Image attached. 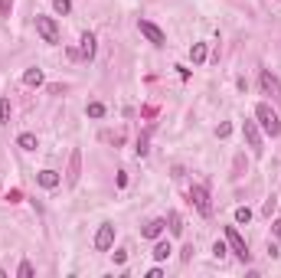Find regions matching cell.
I'll list each match as a JSON object with an SVG mask.
<instances>
[{"label":"cell","instance_id":"obj_15","mask_svg":"<svg viewBox=\"0 0 281 278\" xmlns=\"http://www.w3.org/2000/svg\"><path fill=\"white\" fill-rule=\"evenodd\" d=\"M170 242H167V239H161V242H157V246H154V258H157V262H167V258H170Z\"/></svg>","mask_w":281,"mask_h":278},{"label":"cell","instance_id":"obj_24","mask_svg":"<svg viewBox=\"0 0 281 278\" xmlns=\"http://www.w3.org/2000/svg\"><path fill=\"white\" fill-rule=\"evenodd\" d=\"M10 10H13V0H0V13L10 17Z\"/></svg>","mask_w":281,"mask_h":278},{"label":"cell","instance_id":"obj_13","mask_svg":"<svg viewBox=\"0 0 281 278\" xmlns=\"http://www.w3.org/2000/svg\"><path fill=\"white\" fill-rule=\"evenodd\" d=\"M163 219H151V223L144 226V239H161V233H163Z\"/></svg>","mask_w":281,"mask_h":278},{"label":"cell","instance_id":"obj_11","mask_svg":"<svg viewBox=\"0 0 281 278\" xmlns=\"http://www.w3.org/2000/svg\"><path fill=\"white\" fill-rule=\"evenodd\" d=\"M79 56H82V59H92V56H95V36H92V33H82V40H79Z\"/></svg>","mask_w":281,"mask_h":278},{"label":"cell","instance_id":"obj_26","mask_svg":"<svg viewBox=\"0 0 281 278\" xmlns=\"http://www.w3.org/2000/svg\"><path fill=\"white\" fill-rule=\"evenodd\" d=\"M7 200H10V203H20L23 193H20V190H10V193H7Z\"/></svg>","mask_w":281,"mask_h":278},{"label":"cell","instance_id":"obj_8","mask_svg":"<svg viewBox=\"0 0 281 278\" xmlns=\"http://www.w3.org/2000/svg\"><path fill=\"white\" fill-rule=\"evenodd\" d=\"M261 92L271 98H281V82H278V75H271L268 69L261 72Z\"/></svg>","mask_w":281,"mask_h":278},{"label":"cell","instance_id":"obj_1","mask_svg":"<svg viewBox=\"0 0 281 278\" xmlns=\"http://www.w3.org/2000/svg\"><path fill=\"white\" fill-rule=\"evenodd\" d=\"M255 118H259V128L265 131L268 138H278V134H281V118H278V111H275L271 105L261 102V105L255 108Z\"/></svg>","mask_w":281,"mask_h":278},{"label":"cell","instance_id":"obj_21","mask_svg":"<svg viewBox=\"0 0 281 278\" xmlns=\"http://www.w3.org/2000/svg\"><path fill=\"white\" fill-rule=\"evenodd\" d=\"M53 7H56V13H69L72 10V0H53Z\"/></svg>","mask_w":281,"mask_h":278},{"label":"cell","instance_id":"obj_3","mask_svg":"<svg viewBox=\"0 0 281 278\" xmlns=\"http://www.w3.org/2000/svg\"><path fill=\"white\" fill-rule=\"evenodd\" d=\"M36 33L43 36L46 43H59V26L53 17H36Z\"/></svg>","mask_w":281,"mask_h":278},{"label":"cell","instance_id":"obj_12","mask_svg":"<svg viewBox=\"0 0 281 278\" xmlns=\"http://www.w3.org/2000/svg\"><path fill=\"white\" fill-rule=\"evenodd\" d=\"M23 82H26V86H33V88H40V86H43V69H36V65H33V69H26V72H23Z\"/></svg>","mask_w":281,"mask_h":278},{"label":"cell","instance_id":"obj_17","mask_svg":"<svg viewBox=\"0 0 281 278\" xmlns=\"http://www.w3.org/2000/svg\"><path fill=\"white\" fill-rule=\"evenodd\" d=\"M170 233L173 235L183 233V216H180V213H170Z\"/></svg>","mask_w":281,"mask_h":278},{"label":"cell","instance_id":"obj_16","mask_svg":"<svg viewBox=\"0 0 281 278\" xmlns=\"http://www.w3.org/2000/svg\"><path fill=\"white\" fill-rule=\"evenodd\" d=\"M17 144H20L23 150H36V134H20V138H17Z\"/></svg>","mask_w":281,"mask_h":278},{"label":"cell","instance_id":"obj_4","mask_svg":"<svg viewBox=\"0 0 281 278\" xmlns=\"http://www.w3.org/2000/svg\"><path fill=\"white\" fill-rule=\"evenodd\" d=\"M190 200H193V206H196V210H200L203 216L213 213V206H209V190H206V187L193 183V187H190Z\"/></svg>","mask_w":281,"mask_h":278},{"label":"cell","instance_id":"obj_19","mask_svg":"<svg viewBox=\"0 0 281 278\" xmlns=\"http://www.w3.org/2000/svg\"><path fill=\"white\" fill-rule=\"evenodd\" d=\"M236 223H252V210L249 206H239L236 210Z\"/></svg>","mask_w":281,"mask_h":278},{"label":"cell","instance_id":"obj_9","mask_svg":"<svg viewBox=\"0 0 281 278\" xmlns=\"http://www.w3.org/2000/svg\"><path fill=\"white\" fill-rule=\"evenodd\" d=\"M79 173H82V150H72V161H69V173H65V180L79 183Z\"/></svg>","mask_w":281,"mask_h":278},{"label":"cell","instance_id":"obj_25","mask_svg":"<svg viewBox=\"0 0 281 278\" xmlns=\"http://www.w3.org/2000/svg\"><path fill=\"white\" fill-rule=\"evenodd\" d=\"M226 249H229V242H216V246H213V252H216V258H222V256H226Z\"/></svg>","mask_w":281,"mask_h":278},{"label":"cell","instance_id":"obj_2","mask_svg":"<svg viewBox=\"0 0 281 278\" xmlns=\"http://www.w3.org/2000/svg\"><path fill=\"white\" fill-rule=\"evenodd\" d=\"M226 242H229V249H232V252H236V256L242 258V262L249 258V246H245V239L239 235L236 226H226Z\"/></svg>","mask_w":281,"mask_h":278},{"label":"cell","instance_id":"obj_27","mask_svg":"<svg viewBox=\"0 0 281 278\" xmlns=\"http://www.w3.org/2000/svg\"><path fill=\"white\" fill-rule=\"evenodd\" d=\"M138 154H140V157L147 154V138H140V141H138Z\"/></svg>","mask_w":281,"mask_h":278},{"label":"cell","instance_id":"obj_5","mask_svg":"<svg viewBox=\"0 0 281 278\" xmlns=\"http://www.w3.org/2000/svg\"><path fill=\"white\" fill-rule=\"evenodd\" d=\"M111 246H115V226L101 223V226H98V233H95V249H98V252H108Z\"/></svg>","mask_w":281,"mask_h":278},{"label":"cell","instance_id":"obj_28","mask_svg":"<svg viewBox=\"0 0 281 278\" xmlns=\"http://www.w3.org/2000/svg\"><path fill=\"white\" fill-rule=\"evenodd\" d=\"M180 258H183V262H190V258H193V246H186L183 252H180Z\"/></svg>","mask_w":281,"mask_h":278},{"label":"cell","instance_id":"obj_22","mask_svg":"<svg viewBox=\"0 0 281 278\" xmlns=\"http://www.w3.org/2000/svg\"><path fill=\"white\" fill-rule=\"evenodd\" d=\"M17 275H20V278H33V265H30V262H20Z\"/></svg>","mask_w":281,"mask_h":278},{"label":"cell","instance_id":"obj_18","mask_svg":"<svg viewBox=\"0 0 281 278\" xmlns=\"http://www.w3.org/2000/svg\"><path fill=\"white\" fill-rule=\"evenodd\" d=\"M10 121V98H0V125Z\"/></svg>","mask_w":281,"mask_h":278},{"label":"cell","instance_id":"obj_20","mask_svg":"<svg viewBox=\"0 0 281 278\" xmlns=\"http://www.w3.org/2000/svg\"><path fill=\"white\" fill-rule=\"evenodd\" d=\"M85 111H88V118H101V115H105V105H101V102H92Z\"/></svg>","mask_w":281,"mask_h":278},{"label":"cell","instance_id":"obj_29","mask_svg":"<svg viewBox=\"0 0 281 278\" xmlns=\"http://www.w3.org/2000/svg\"><path fill=\"white\" fill-rule=\"evenodd\" d=\"M271 233H275V239H281V219H275V223H271Z\"/></svg>","mask_w":281,"mask_h":278},{"label":"cell","instance_id":"obj_6","mask_svg":"<svg viewBox=\"0 0 281 278\" xmlns=\"http://www.w3.org/2000/svg\"><path fill=\"white\" fill-rule=\"evenodd\" d=\"M242 134H245V141H249L252 154H261V131H259V121H245V125H242Z\"/></svg>","mask_w":281,"mask_h":278},{"label":"cell","instance_id":"obj_7","mask_svg":"<svg viewBox=\"0 0 281 278\" xmlns=\"http://www.w3.org/2000/svg\"><path fill=\"white\" fill-rule=\"evenodd\" d=\"M138 30H140V36H147V40H151L154 46H163V43H167L163 30H161V26H154L151 20H140V23H138Z\"/></svg>","mask_w":281,"mask_h":278},{"label":"cell","instance_id":"obj_14","mask_svg":"<svg viewBox=\"0 0 281 278\" xmlns=\"http://www.w3.org/2000/svg\"><path fill=\"white\" fill-rule=\"evenodd\" d=\"M190 59H193V65H203L206 63V43H193L190 46Z\"/></svg>","mask_w":281,"mask_h":278},{"label":"cell","instance_id":"obj_10","mask_svg":"<svg viewBox=\"0 0 281 278\" xmlns=\"http://www.w3.org/2000/svg\"><path fill=\"white\" fill-rule=\"evenodd\" d=\"M36 180H40V187H46V190H56V187L62 183V177H59L56 171H40V173H36Z\"/></svg>","mask_w":281,"mask_h":278},{"label":"cell","instance_id":"obj_23","mask_svg":"<svg viewBox=\"0 0 281 278\" xmlns=\"http://www.w3.org/2000/svg\"><path fill=\"white\" fill-rule=\"evenodd\" d=\"M216 134H219V138H229V134H232V125H226V121H222V125L216 128Z\"/></svg>","mask_w":281,"mask_h":278}]
</instances>
